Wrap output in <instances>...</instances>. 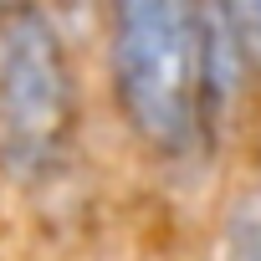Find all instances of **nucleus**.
I'll return each mask as SVG.
<instances>
[{
    "instance_id": "2",
    "label": "nucleus",
    "mask_w": 261,
    "mask_h": 261,
    "mask_svg": "<svg viewBox=\"0 0 261 261\" xmlns=\"http://www.w3.org/2000/svg\"><path fill=\"white\" fill-rule=\"evenodd\" d=\"M77 67L57 16L36 0L0 11V174L21 190L51 185L77 144Z\"/></svg>"
},
{
    "instance_id": "5",
    "label": "nucleus",
    "mask_w": 261,
    "mask_h": 261,
    "mask_svg": "<svg viewBox=\"0 0 261 261\" xmlns=\"http://www.w3.org/2000/svg\"><path fill=\"white\" fill-rule=\"evenodd\" d=\"M11 6H16V0H0V11H11Z\"/></svg>"
},
{
    "instance_id": "3",
    "label": "nucleus",
    "mask_w": 261,
    "mask_h": 261,
    "mask_svg": "<svg viewBox=\"0 0 261 261\" xmlns=\"http://www.w3.org/2000/svg\"><path fill=\"white\" fill-rule=\"evenodd\" d=\"M210 261H261V179L241 185L225 200Z\"/></svg>"
},
{
    "instance_id": "1",
    "label": "nucleus",
    "mask_w": 261,
    "mask_h": 261,
    "mask_svg": "<svg viewBox=\"0 0 261 261\" xmlns=\"http://www.w3.org/2000/svg\"><path fill=\"white\" fill-rule=\"evenodd\" d=\"M113 108L159 164L205 149L200 134V36L195 0H102Z\"/></svg>"
},
{
    "instance_id": "4",
    "label": "nucleus",
    "mask_w": 261,
    "mask_h": 261,
    "mask_svg": "<svg viewBox=\"0 0 261 261\" xmlns=\"http://www.w3.org/2000/svg\"><path fill=\"white\" fill-rule=\"evenodd\" d=\"M215 11L225 16V26L236 31L241 51H246L251 67L261 72V0H215Z\"/></svg>"
}]
</instances>
